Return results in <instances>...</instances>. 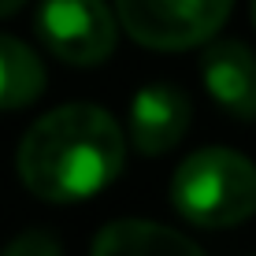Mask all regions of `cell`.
<instances>
[{
  "label": "cell",
  "mask_w": 256,
  "mask_h": 256,
  "mask_svg": "<svg viewBox=\"0 0 256 256\" xmlns=\"http://www.w3.org/2000/svg\"><path fill=\"white\" fill-rule=\"evenodd\" d=\"M93 256H204L186 234L145 219L108 223L93 242Z\"/></svg>",
  "instance_id": "7"
},
{
  "label": "cell",
  "mask_w": 256,
  "mask_h": 256,
  "mask_svg": "<svg viewBox=\"0 0 256 256\" xmlns=\"http://www.w3.org/2000/svg\"><path fill=\"white\" fill-rule=\"evenodd\" d=\"M22 8V0H0V19H4V15H15Z\"/></svg>",
  "instance_id": "10"
},
{
  "label": "cell",
  "mask_w": 256,
  "mask_h": 256,
  "mask_svg": "<svg viewBox=\"0 0 256 256\" xmlns=\"http://www.w3.org/2000/svg\"><path fill=\"white\" fill-rule=\"evenodd\" d=\"M193 104L178 86H145L130 104V145L145 156H164L190 130Z\"/></svg>",
  "instance_id": "5"
},
{
  "label": "cell",
  "mask_w": 256,
  "mask_h": 256,
  "mask_svg": "<svg viewBox=\"0 0 256 256\" xmlns=\"http://www.w3.org/2000/svg\"><path fill=\"white\" fill-rule=\"evenodd\" d=\"M252 22H256V0H252Z\"/></svg>",
  "instance_id": "11"
},
{
  "label": "cell",
  "mask_w": 256,
  "mask_h": 256,
  "mask_svg": "<svg viewBox=\"0 0 256 256\" xmlns=\"http://www.w3.org/2000/svg\"><path fill=\"white\" fill-rule=\"evenodd\" d=\"M45 90V64L19 38L0 34V108H26Z\"/></svg>",
  "instance_id": "8"
},
{
  "label": "cell",
  "mask_w": 256,
  "mask_h": 256,
  "mask_svg": "<svg viewBox=\"0 0 256 256\" xmlns=\"http://www.w3.org/2000/svg\"><path fill=\"white\" fill-rule=\"evenodd\" d=\"M116 8L122 30L138 45L178 52L219 34L234 0H116Z\"/></svg>",
  "instance_id": "3"
},
{
  "label": "cell",
  "mask_w": 256,
  "mask_h": 256,
  "mask_svg": "<svg viewBox=\"0 0 256 256\" xmlns=\"http://www.w3.org/2000/svg\"><path fill=\"white\" fill-rule=\"evenodd\" d=\"M0 256H64V249H60L56 234H48V230H26V234L15 238Z\"/></svg>",
  "instance_id": "9"
},
{
  "label": "cell",
  "mask_w": 256,
  "mask_h": 256,
  "mask_svg": "<svg viewBox=\"0 0 256 256\" xmlns=\"http://www.w3.org/2000/svg\"><path fill=\"white\" fill-rule=\"evenodd\" d=\"M38 34L64 64L93 67L116 48V19L104 0H41Z\"/></svg>",
  "instance_id": "4"
},
{
  "label": "cell",
  "mask_w": 256,
  "mask_h": 256,
  "mask_svg": "<svg viewBox=\"0 0 256 256\" xmlns=\"http://www.w3.org/2000/svg\"><path fill=\"white\" fill-rule=\"evenodd\" d=\"M126 138L96 104H64L19 141V178L41 200H86L119 174Z\"/></svg>",
  "instance_id": "1"
},
{
  "label": "cell",
  "mask_w": 256,
  "mask_h": 256,
  "mask_svg": "<svg viewBox=\"0 0 256 256\" xmlns=\"http://www.w3.org/2000/svg\"><path fill=\"white\" fill-rule=\"evenodd\" d=\"M204 90L238 119H256V52L242 41H212L200 60Z\"/></svg>",
  "instance_id": "6"
},
{
  "label": "cell",
  "mask_w": 256,
  "mask_h": 256,
  "mask_svg": "<svg viewBox=\"0 0 256 256\" xmlns=\"http://www.w3.org/2000/svg\"><path fill=\"white\" fill-rule=\"evenodd\" d=\"M171 200L204 230L238 226L256 216V164L234 148H200L178 164Z\"/></svg>",
  "instance_id": "2"
}]
</instances>
